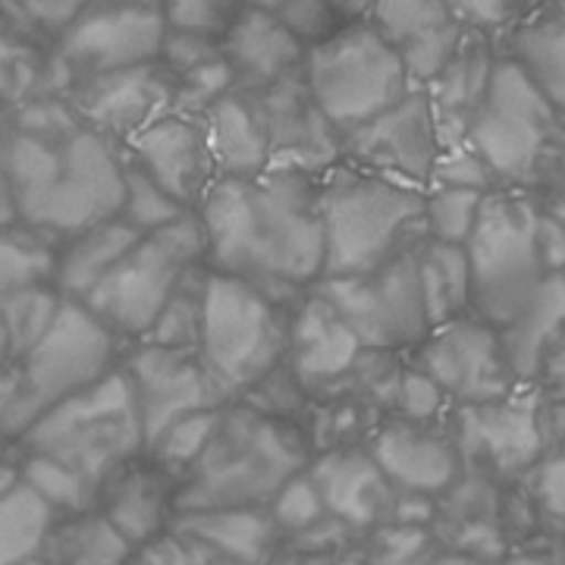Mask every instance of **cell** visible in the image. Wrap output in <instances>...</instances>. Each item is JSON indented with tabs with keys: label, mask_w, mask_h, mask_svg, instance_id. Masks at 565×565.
Returning <instances> with one entry per match:
<instances>
[{
	"label": "cell",
	"mask_w": 565,
	"mask_h": 565,
	"mask_svg": "<svg viewBox=\"0 0 565 565\" xmlns=\"http://www.w3.org/2000/svg\"><path fill=\"white\" fill-rule=\"evenodd\" d=\"M195 211L214 270L258 286L277 302L321 282V180L311 173L217 177Z\"/></svg>",
	"instance_id": "1"
},
{
	"label": "cell",
	"mask_w": 565,
	"mask_h": 565,
	"mask_svg": "<svg viewBox=\"0 0 565 565\" xmlns=\"http://www.w3.org/2000/svg\"><path fill=\"white\" fill-rule=\"evenodd\" d=\"M17 192L20 223L41 236L70 239L95 223L120 217L126 158L76 110L54 102L22 107L0 139Z\"/></svg>",
	"instance_id": "2"
},
{
	"label": "cell",
	"mask_w": 565,
	"mask_h": 565,
	"mask_svg": "<svg viewBox=\"0 0 565 565\" xmlns=\"http://www.w3.org/2000/svg\"><path fill=\"white\" fill-rule=\"evenodd\" d=\"M323 277H352L427 239L424 189L384 173L333 167L321 180Z\"/></svg>",
	"instance_id": "3"
},
{
	"label": "cell",
	"mask_w": 565,
	"mask_h": 565,
	"mask_svg": "<svg viewBox=\"0 0 565 565\" xmlns=\"http://www.w3.org/2000/svg\"><path fill=\"white\" fill-rule=\"evenodd\" d=\"M465 145L503 189H546L565 173V122L509 54L493 61Z\"/></svg>",
	"instance_id": "4"
},
{
	"label": "cell",
	"mask_w": 565,
	"mask_h": 565,
	"mask_svg": "<svg viewBox=\"0 0 565 565\" xmlns=\"http://www.w3.org/2000/svg\"><path fill=\"white\" fill-rule=\"evenodd\" d=\"M302 468V440L262 408H223L221 427L177 497L180 512L264 509Z\"/></svg>",
	"instance_id": "5"
},
{
	"label": "cell",
	"mask_w": 565,
	"mask_h": 565,
	"mask_svg": "<svg viewBox=\"0 0 565 565\" xmlns=\"http://www.w3.org/2000/svg\"><path fill=\"white\" fill-rule=\"evenodd\" d=\"M465 255L471 270V315L493 330H505L525 311L546 274H553L541 236V204L515 189L487 192Z\"/></svg>",
	"instance_id": "6"
},
{
	"label": "cell",
	"mask_w": 565,
	"mask_h": 565,
	"mask_svg": "<svg viewBox=\"0 0 565 565\" xmlns=\"http://www.w3.org/2000/svg\"><path fill=\"white\" fill-rule=\"evenodd\" d=\"M22 452L44 456L79 471L88 484L102 487L136 462L145 446L136 393L122 367H114L98 384L57 403L20 440Z\"/></svg>",
	"instance_id": "7"
},
{
	"label": "cell",
	"mask_w": 565,
	"mask_h": 565,
	"mask_svg": "<svg viewBox=\"0 0 565 565\" xmlns=\"http://www.w3.org/2000/svg\"><path fill=\"white\" fill-rule=\"evenodd\" d=\"M292 315L258 286L207 270L199 352L230 396L248 393L274 374L289 349Z\"/></svg>",
	"instance_id": "8"
},
{
	"label": "cell",
	"mask_w": 565,
	"mask_h": 565,
	"mask_svg": "<svg viewBox=\"0 0 565 565\" xmlns=\"http://www.w3.org/2000/svg\"><path fill=\"white\" fill-rule=\"evenodd\" d=\"M114 355L117 333L95 311L66 299L47 333L17 362L20 390L0 424V437L20 444L54 405L107 377L117 367Z\"/></svg>",
	"instance_id": "9"
},
{
	"label": "cell",
	"mask_w": 565,
	"mask_h": 565,
	"mask_svg": "<svg viewBox=\"0 0 565 565\" xmlns=\"http://www.w3.org/2000/svg\"><path fill=\"white\" fill-rule=\"evenodd\" d=\"M305 79L323 117L343 139L412 92V76L399 51L371 20L349 22L308 47Z\"/></svg>",
	"instance_id": "10"
},
{
	"label": "cell",
	"mask_w": 565,
	"mask_h": 565,
	"mask_svg": "<svg viewBox=\"0 0 565 565\" xmlns=\"http://www.w3.org/2000/svg\"><path fill=\"white\" fill-rule=\"evenodd\" d=\"M207 262V233L199 211H185L154 233H145L85 299L117 337H148L180 282Z\"/></svg>",
	"instance_id": "11"
},
{
	"label": "cell",
	"mask_w": 565,
	"mask_h": 565,
	"mask_svg": "<svg viewBox=\"0 0 565 565\" xmlns=\"http://www.w3.org/2000/svg\"><path fill=\"white\" fill-rule=\"evenodd\" d=\"M315 292L340 311L359 343L371 352L418 345L434 330L424 305L418 245L367 274L321 277Z\"/></svg>",
	"instance_id": "12"
},
{
	"label": "cell",
	"mask_w": 565,
	"mask_h": 565,
	"mask_svg": "<svg viewBox=\"0 0 565 565\" xmlns=\"http://www.w3.org/2000/svg\"><path fill=\"white\" fill-rule=\"evenodd\" d=\"M170 22L154 0H107L61 32L57 61L82 82L161 61Z\"/></svg>",
	"instance_id": "13"
},
{
	"label": "cell",
	"mask_w": 565,
	"mask_h": 565,
	"mask_svg": "<svg viewBox=\"0 0 565 565\" xmlns=\"http://www.w3.org/2000/svg\"><path fill=\"white\" fill-rule=\"evenodd\" d=\"M136 405H139L145 446L161 440L173 424L202 412H217L230 393L214 377L199 349H170V345L141 343L129 362L122 364Z\"/></svg>",
	"instance_id": "14"
},
{
	"label": "cell",
	"mask_w": 565,
	"mask_h": 565,
	"mask_svg": "<svg viewBox=\"0 0 565 565\" xmlns=\"http://www.w3.org/2000/svg\"><path fill=\"white\" fill-rule=\"evenodd\" d=\"M343 154L364 170L418 185L434 180L444 154L440 126L424 88H412L403 102L359 126L343 139Z\"/></svg>",
	"instance_id": "15"
},
{
	"label": "cell",
	"mask_w": 565,
	"mask_h": 565,
	"mask_svg": "<svg viewBox=\"0 0 565 565\" xmlns=\"http://www.w3.org/2000/svg\"><path fill=\"white\" fill-rule=\"evenodd\" d=\"M270 139V170L323 173L343 158V136L323 117L305 70L262 88H243Z\"/></svg>",
	"instance_id": "16"
},
{
	"label": "cell",
	"mask_w": 565,
	"mask_h": 565,
	"mask_svg": "<svg viewBox=\"0 0 565 565\" xmlns=\"http://www.w3.org/2000/svg\"><path fill=\"white\" fill-rule=\"evenodd\" d=\"M418 367L462 405L503 399L515 393V384H522L505 359L500 330L478 318H459L430 330Z\"/></svg>",
	"instance_id": "17"
},
{
	"label": "cell",
	"mask_w": 565,
	"mask_h": 565,
	"mask_svg": "<svg viewBox=\"0 0 565 565\" xmlns=\"http://www.w3.org/2000/svg\"><path fill=\"white\" fill-rule=\"evenodd\" d=\"M126 158L189 211L202 204L207 189L221 177L204 117L173 110L126 141Z\"/></svg>",
	"instance_id": "18"
},
{
	"label": "cell",
	"mask_w": 565,
	"mask_h": 565,
	"mask_svg": "<svg viewBox=\"0 0 565 565\" xmlns=\"http://www.w3.org/2000/svg\"><path fill=\"white\" fill-rule=\"evenodd\" d=\"M459 440L468 456L487 459L500 471H522L544 459V396L509 393L503 399L459 408Z\"/></svg>",
	"instance_id": "19"
},
{
	"label": "cell",
	"mask_w": 565,
	"mask_h": 565,
	"mask_svg": "<svg viewBox=\"0 0 565 565\" xmlns=\"http://www.w3.org/2000/svg\"><path fill=\"white\" fill-rule=\"evenodd\" d=\"M173 107V73L167 63H141L132 70L88 79L73 110L107 139L129 141Z\"/></svg>",
	"instance_id": "20"
},
{
	"label": "cell",
	"mask_w": 565,
	"mask_h": 565,
	"mask_svg": "<svg viewBox=\"0 0 565 565\" xmlns=\"http://www.w3.org/2000/svg\"><path fill=\"white\" fill-rule=\"evenodd\" d=\"M367 17L422 85L437 79L475 35L444 0H374Z\"/></svg>",
	"instance_id": "21"
},
{
	"label": "cell",
	"mask_w": 565,
	"mask_h": 565,
	"mask_svg": "<svg viewBox=\"0 0 565 565\" xmlns=\"http://www.w3.org/2000/svg\"><path fill=\"white\" fill-rule=\"evenodd\" d=\"M223 57L230 63L236 88H262L305 70L308 47L277 17V10L248 7L233 17L221 35Z\"/></svg>",
	"instance_id": "22"
},
{
	"label": "cell",
	"mask_w": 565,
	"mask_h": 565,
	"mask_svg": "<svg viewBox=\"0 0 565 565\" xmlns=\"http://www.w3.org/2000/svg\"><path fill=\"white\" fill-rule=\"evenodd\" d=\"M362 349L364 345L352 333V327L323 296L315 292L296 308L286 359L292 377L302 386L337 384L355 367Z\"/></svg>",
	"instance_id": "23"
},
{
	"label": "cell",
	"mask_w": 565,
	"mask_h": 565,
	"mask_svg": "<svg viewBox=\"0 0 565 565\" xmlns=\"http://www.w3.org/2000/svg\"><path fill=\"white\" fill-rule=\"evenodd\" d=\"M371 456L381 465L390 484L422 497L446 490L459 471V456L452 444L424 430L418 422H396L384 427L371 444Z\"/></svg>",
	"instance_id": "24"
},
{
	"label": "cell",
	"mask_w": 565,
	"mask_h": 565,
	"mask_svg": "<svg viewBox=\"0 0 565 565\" xmlns=\"http://www.w3.org/2000/svg\"><path fill=\"white\" fill-rule=\"evenodd\" d=\"M321 490L327 512L349 525H371L381 519L390 497V481L371 452L340 449L323 456L308 471Z\"/></svg>",
	"instance_id": "25"
},
{
	"label": "cell",
	"mask_w": 565,
	"mask_h": 565,
	"mask_svg": "<svg viewBox=\"0 0 565 565\" xmlns=\"http://www.w3.org/2000/svg\"><path fill=\"white\" fill-rule=\"evenodd\" d=\"M141 236L145 233H139L132 223L110 217L63 239V248H57V270H54V286L61 289L63 299L85 302Z\"/></svg>",
	"instance_id": "26"
},
{
	"label": "cell",
	"mask_w": 565,
	"mask_h": 565,
	"mask_svg": "<svg viewBox=\"0 0 565 565\" xmlns=\"http://www.w3.org/2000/svg\"><path fill=\"white\" fill-rule=\"evenodd\" d=\"M500 337L515 377L522 384L537 381V371L546 355L565 343V270L546 274V280L537 286L525 311L505 330H500Z\"/></svg>",
	"instance_id": "27"
},
{
	"label": "cell",
	"mask_w": 565,
	"mask_h": 565,
	"mask_svg": "<svg viewBox=\"0 0 565 565\" xmlns=\"http://www.w3.org/2000/svg\"><path fill=\"white\" fill-rule=\"evenodd\" d=\"M173 531L199 541L236 565H264L274 550L277 522L264 509H195L180 512Z\"/></svg>",
	"instance_id": "28"
},
{
	"label": "cell",
	"mask_w": 565,
	"mask_h": 565,
	"mask_svg": "<svg viewBox=\"0 0 565 565\" xmlns=\"http://www.w3.org/2000/svg\"><path fill=\"white\" fill-rule=\"evenodd\" d=\"M221 177H258L270 170V139L243 88H233L204 114Z\"/></svg>",
	"instance_id": "29"
},
{
	"label": "cell",
	"mask_w": 565,
	"mask_h": 565,
	"mask_svg": "<svg viewBox=\"0 0 565 565\" xmlns=\"http://www.w3.org/2000/svg\"><path fill=\"white\" fill-rule=\"evenodd\" d=\"M102 515L120 531L129 544L141 550L161 537L163 519H167V500H163L161 481L139 465H122L120 471L102 487Z\"/></svg>",
	"instance_id": "30"
},
{
	"label": "cell",
	"mask_w": 565,
	"mask_h": 565,
	"mask_svg": "<svg viewBox=\"0 0 565 565\" xmlns=\"http://www.w3.org/2000/svg\"><path fill=\"white\" fill-rule=\"evenodd\" d=\"M505 54L525 70L527 79L541 88V95L565 122V17L537 13L519 22L509 32Z\"/></svg>",
	"instance_id": "31"
},
{
	"label": "cell",
	"mask_w": 565,
	"mask_h": 565,
	"mask_svg": "<svg viewBox=\"0 0 565 565\" xmlns=\"http://www.w3.org/2000/svg\"><path fill=\"white\" fill-rule=\"evenodd\" d=\"M418 270H422L424 305L430 315V327H444L465 318L471 311V270L465 245L424 239L418 245Z\"/></svg>",
	"instance_id": "32"
},
{
	"label": "cell",
	"mask_w": 565,
	"mask_h": 565,
	"mask_svg": "<svg viewBox=\"0 0 565 565\" xmlns=\"http://www.w3.org/2000/svg\"><path fill=\"white\" fill-rule=\"evenodd\" d=\"M61 509L51 505L32 484H20L0 497V565L39 559L57 527Z\"/></svg>",
	"instance_id": "33"
},
{
	"label": "cell",
	"mask_w": 565,
	"mask_h": 565,
	"mask_svg": "<svg viewBox=\"0 0 565 565\" xmlns=\"http://www.w3.org/2000/svg\"><path fill=\"white\" fill-rule=\"evenodd\" d=\"M132 550L102 512H79L73 522L54 527L41 556L51 565H132Z\"/></svg>",
	"instance_id": "34"
},
{
	"label": "cell",
	"mask_w": 565,
	"mask_h": 565,
	"mask_svg": "<svg viewBox=\"0 0 565 565\" xmlns=\"http://www.w3.org/2000/svg\"><path fill=\"white\" fill-rule=\"evenodd\" d=\"M57 248L29 226L0 230V305L29 286L54 282Z\"/></svg>",
	"instance_id": "35"
},
{
	"label": "cell",
	"mask_w": 565,
	"mask_h": 565,
	"mask_svg": "<svg viewBox=\"0 0 565 565\" xmlns=\"http://www.w3.org/2000/svg\"><path fill=\"white\" fill-rule=\"evenodd\" d=\"M487 192L481 189H465V185H430V192H424V230L427 239L449 245H465Z\"/></svg>",
	"instance_id": "36"
},
{
	"label": "cell",
	"mask_w": 565,
	"mask_h": 565,
	"mask_svg": "<svg viewBox=\"0 0 565 565\" xmlns=\"http://www.w3.org/2000/svg\"><path fill=\"white\" fill-rule=\"evenodd\" d=\"M63 302L66 299L54 282H41V286L22 289L0 305V318L7 323L10 345H13V362H20L22 355L47 333V327L54 323Z\"/></svg>",
	"instance_id": "37"
},
{
	"label": "cell",
	"mask_w": 565,
	"mask_h": 565,
	"mask_svg": "<svg viewBox=\"0 0 565 565\" xmlns=\"http://www.w3.org/2000/svg\"><path fill=\"white\" fill-rule=\"evenodd\" d=\"M20 465H22V481L35 487L41 497H44L51 505H57L61 512L79 515V512H88L92 503L98 500V487L88 484L79 471H73V468H66V465L54 462V459L22 452Z\"/></svg>",
	"instance_id": "38"
},
{
	"label": "cell",
	"mask_w": 565,
	"mask_h": 565,
	"mask_svg": "<svg viewBox=\"0 0 565 565\" xmlns=\"http://www.w3.org/2000/svg\"><path fill=\"white\" fill-rule=\"evenodd\" d=\"M204 277L195 270L180 282V289L173 292V299L167 302L161 318L154 321L151 333L145 337V343L170 345V349H199L202 343V296Z\"/></svg>",
	"instance_id": "39"
},
{
	"label": "cell",
	"mask_w": 565,
	"mask_h": 565,
	"mask_svg": "<svg viewBox=\"0 0 565 565\" xmlns=\"http://www.w3.org/2000/svg\"><path fill=\"white\" fill-rule=\"evenodd\" d=\"M185 211L189 207H182L170 192H163L145 170H139L136 163L126 158V199H122L120 211L122 221L132 223L139 233H154V230H161L167 223L182 217Z\"/></svg>",
	"instance_id": "40"
},
{
	"label": "cell",
	"mask_w": 565,
	"mask_h": 565,
	"mask_svg": "<svg viewBox=\"0 0 565 565\" xmlns=\"http://www.w3.org/2000/svg\"><path fill=\"white\" fill-rule=\"evenodd\" d=\"M221 415L223 408H217V412H202V415H192L185 422L173 424L161 440L151 446V452L161 459L163 468L192 471V465L202 459L204 449L214 440V434L221 427Z\"/></svg>",
	"instance_id": "41"
},
{
	"label": "cell",
	"mask_w": 565,
	"mask_h": 565,
	"mask_svg": "<svg viewBox=\"0 0 565 565\" xmlns=\"http://www.w3.org/2000/svg\"><path fill=\"white\" fill-rule=\"evenodd\" d=\"M267 512L277 522V527L302 534V531H311L321 522L327 505H323V497L318 484H315V478L311 475H296L277 490V497L270 500Z\"/></svg>",
	"instance_id": "42"
},
{
	"label": "cell",
	"mask_w": 565,
	"mask_h": 565,
	"mask_svg": "<svg viewBox=\"0 0 565 565\" xmlns=\"http://www.w3.org/2000/svg\"><path fill=\"white\" fill-rule=\"evenodd\" d=\"M170 22V29L217 35L245 7V0H154Z\"/></svg>",
	"instance_id": "43"
},
{
	"label": "cell",
	"mask_w": 565,
	"mask_h": 565,
	"mask_svg": "<svg viewBox=\"0 0 565 565\" xmlns=\"http://www.w3.org/2000/svg\"><path fill=\"white\" fill-rule=\"evenodd\" d=\"M277 17L296 32L305 47L321 44L345 25V17L333 7V0H286Z\"/></svg>",
	"instance_id": "44"
},
{
	"label": "cell",
	"mask_w": 565,
	"mask_h": 565,
	"mask_svg": "<svg viewBox=\"0 0 565 565\" xmlns=\"http://www.w3.org/2000/svg\"><path fill=\"white\" fill-rule=\"evenodd\" d=\"M132 565H236L230 559L217 556L214 550H207L199 541L185 537L180 531H170L154 537L151 544L139 550V559Z\"/></svg>",
	"instance_id": "45"
},
{
	"label": "cell",
	"mask_w": 565,
	"mask_h": 565,
	"mask_svg": "<svg viewBox=\"0 0 565 565\" xmlns=\"http://www.w3.org/2000/svg\"><path fill=\"white\" fill-rule=\"evenodd\" d=\"M446 393L434 384L422 367H408L399 374L396 386V405L403 408L405 422H430L434 415H440Z\"/></svg>",
	"instance_id": "46"
},
{
	"label": "cell",
	"mask_w": 565,
	"mask_h": 565,
	"mask_svg": "<svg viewBox=\"0 0 565 565\" xmlns=\"http://www.w3.org/2000/svg\"><path fill=\"white\" fill-rule=\"evenodd\" d=\"M434 185H465V189H481V192H493V177L487 170V163L468 148V145H456V148H444L437 170H434Z\"/></svg>",
	"instance_id": "47"
},
{
	"label": "cell",
	"mask_w": 565,
	"mask_h": 565,
	"mask_svg": "<svg viewBox=\"0 0 565 565\" xmlns=\"http://www.w3.org/2000/svg\"><path fill=\"white\" fill-rule=\"evenodd\" d=\"M541 236L550 270H565V173L546 185L541 204Z\"/></svg>",
	"instance_id": "48"
},
{
	"label": "cell",
	"mask_w": 565,
	"mask_h": 565,
	"mask_svg": "<svg viewBox=\"0 0 565 565\" xmlns=\"http://www.w3.org/2000/svg\"><path fill=\"white\" fill-rule=\"evenodd\" d=\"M534 500L537 509L565 534V452L550 456L534 471Z\"/></svg>",
	"instance_id": "49"
},
{
	"label": "cell",
	"mask_w": 565,
	"mask_h": 565,
	"mask_svg": "<svg viewBox=\"0 0 565 565\" xmlns=\"http://www.w3.org/2000/svg\"><path fill=\"white\" fill-rule=\"evenodd\" d=\"M444 3L471 32L503 29L505 22H512L525 10V0H444Z\"/></svg>",
	"instance_id": "50"
},
{
	"label": "cell",
	"mask_w": 565,
	"mask_h": 565,
	"mask_svg": "<svg viewBox=\"0 0 565 565\" xmlns=\"http://www.w3.org/2000/svg\"><path fill=\"white\" fill-rule=\"evenodd\" d=\"M17 3H20L22 13L35 25L63 32L66 25H73V22L79 20L82 13H88L92 7L107 3V0H17Z\"/></svg>",
	"instance_id": "51"
},
{
	"label": "cell",
	"mask_w": 565,
	"mask_h": 565,
	"mask_svg": "<svg viewBox=\"0 0 565 565\" xmlns=\"http://www.w3.org/2000/svg\"><path fill=\"white\" fill-rule=\"evenodd\" d=\"M537 381H541V393L546 403L565 405V343H559L546 355L537 371Z\"/></svg>",
	"instance_id": "52"
},
{
	"label": "cell",
	"mask_w": 565,
	"mask_h": 565,
	"mask_svg": "<svg viewBox=\"0 0 565 565\" xmlns=\"http://www.w3.org/2000/svg\"><path fill=\"white\" fill-rule=\"evenodd\" d=\"M512 565H565V541L559 534L537 537L515 553Z\"/></svg>",
	"instance_id": "53"
},
{
	"label": "cell",
	"mask_w": 565,
	"mask_h": 565,
	"mask_svg": "<svg viewBox=\"0 0 565 565\" xmlns=\"http://www.w3.org/2000/svg\"><path fill=\"white\" fill-rule=\"evenodd\" d=\"M22 63H25V54L20 47H13V44L0 39V104L13 98V95H20Z\"/></svg>",
	"instance_id": "54"
},
{
	"label": "cell",
	"mask_w": 565,
	"mask_h": 565,
	"mask_svg": "<svg viewBox=\"0 0 565 565\" xmlns=\"http://www.w3.org/2000/svg\"><path fill=\"white\" fill-rule=\"evenodd\" d=\"M3 226H20V211H17V192L10 182V170H7L3 151H0V230Z\"/></svg>",
	"instance_id": "55"
},
{
	"label": "cell",
	"mask_w": 565,
	"mask_h": 565,
	"mask_svg": "<svg viewBox=\"0 0 565 565\" xmlns=\"http://www.w3.org/2000/svg\"><path fill=\"white\" fill-rule=\"evenodd\" d=\"M403 565H490L481 556H471V553H418L415 559H408Z\"/></svg>",
	"instance_id": "56"
},
{
	"label": "cell",
	"mask_w": 565,
	"mask_h": 565,
	"mask_svg": "<svg viewBox=\"0 0 565 565\" xmlns=\"http://www.w3.org/2000/svg\"><path fill=\"white\" fill-rule=\"evenodd\" d=\"M544 422H546V444H559L565 452V405L546 403L544 399Z\"/></svg>",
	"instance_id": "57"
},
{
	"label": "cell",
	"mask_w": 565,
	"mask_h": 565,
	"mask_svg": "<svg viewBox=\"0 0 565 565\" xmlns=\"http://www.w3.org/2000/svg\"><path fill=\"white\" fill-rule=\"evenodd\" d=\"M20 481H22V465L10 462V459H3V456H0V497H3L7 490H13Z\"/></svg>",
	"instance_id": "58"
},
{
	"label": "cell",
	"mask_w": 565,
	"mask_h": 565,
	"mask_svg": "<svg viewBox=\"0 0 565 565\" xmlns=\"http://www.w3.org/2000/svg\"><path fill=\"white\" fill-rule=\"evenodd\" d=\"M371 3L374 0H333V7L343 13L345 20H362L364 13L371 10Z\"/></svg>",
	"instance_id": "59"
},
{
	"label": "cell",
	"mask_w": 565,
	"mask_h": 565,
	"mask_svg": "<svg viewBox=\"0 0 565 565\" xmlns=\"http://www.w3.org/2000/svg\"><path fill=\"white\" fill-rule=\"evenodd\" d=\"M13 362V345H10V333H7V323L0 318V367Z\"/></svg>",
	"instance_id": "60"
},
{
	"label": "cell",
	"mask_w": 565,
	"mask_h": 565,
	"mask_svg": "<svg viewBox=\"0 0 565 565\" xmlns=\"http://www.w3.org/2000/svg\"><path fill=\"white\" fill-rule=\"evenodd\" d=\"M541 3H550V7H553V13L565 17V0H525L527 10H541Z\"/></svg>",
	"instance_id": "61"
},
{
	"label": "cell",
	"mask_w": 565,
	"mask_h": 565,
	"mask_svg": "<svg viewBox=\"0 0 565 565\" xmlns=\"http://www.w3.org/2000/svg\"><path fill=\"white\" fill-rule=\"evenodd\" d=\"M248 7H262V10H280L286 0H245Z\"/></svg>",
	"instance_id": "62"
}]
</instances>
